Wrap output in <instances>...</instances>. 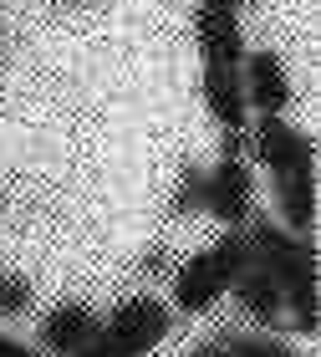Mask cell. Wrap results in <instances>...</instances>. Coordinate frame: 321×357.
I'll return each instance as SVG.
<instances>
[{
	"label": "cell",
	"mask_w": 321,
	"mask_h": 357,
	"mask_svg": "<svg viewBox=\"0 0 321 357\" xmlns=\"http://www.w3.org/2000/svg\"><path fill=\"white\" fill-rule=\"evenodd\" d=\"M276 209H281V225L291 235H311L316 225V169H301V174H276Z\"/></svg>",
	"instance_id": "8fae6325"
},
{
	"label": "cell",
	"mask_w": 321,
	"mask_h": 357,
	"mask_svg": "<svg viewBox=\"0 0 321 357\" xmlns=\"http://www.w3.org/2000/svg\"><path fill=\"white\" fill-rule=\"evenodd\" d=\"M194 357H235V347H230V337H219V342H199Z\"/></svg>",
	"instance_id": "9a60e30c"
},
{
	"label": "cell",
	"mask_w": 321,
	"mask_h": 357,
	"mask_svg": "<svg viewBox=\"0 0 321 357\" xmlns=\"http://www.w3.org/2000/svg\"><path fill=\"white\" fill-rule=\"evenodd\" d=\"M204 6H214V10H230V15H240V6H245V0H204Z\"/></svg>",
	"instance_id": "e0dca14e"
},
{
	"label": "cell",
	"mask_w": 321,
	"mask_h": 357,
	"mask_svg": "<svg viewBox=\"0 0 321 357\" xmlns=\"http://www.w3.org/2000/svg\"><path fill=\"white\" fill-rule=\"evenodd\" d=\"M31 312V281L15 271H0V317H26Z\"/></svg>",
	"instance_id": "4fadbf2b"
},
{
	"label": "cell",
	"mask_w": 321,
	"mask_h": 357,
	"mask_svg": "<svg viewBox=\"0 0 321 357\" xmlns=\"http://www.w3.org/2000/svg\"><path fill=\"white\" fill-rule=\"evenodd\" d=\"M250 261H255V255H250L245 225H240V230H224L214 245L194 250L179 271H173V312H189V317L214 312V301L230 291V281H235Z\"/></svg>",
	"instance_id": "7a4b0ae2"
},
{
	"label": "cell",
	"mask_w": 321,
	"mask_h": 357,
	"mask_svg": "<svg viewBox=\"0 0 321 357\" xmlns=\"http://www.w3.org/2000/svg\"><path fill=\"white\" fill-rule=\"evenodd\" d=\"M230 347H235V357H301L296 347H285L281 337H270V332H260V337H230Z\"/></svg>",
	"instance_id": "5bb4252c"
},
{
	"label": "cell",
	"mask_w": 321,
	"mask_h": 357,
	"mask_svg": "<svg viewBox=\"0 0 321 357\" xmlns=\"http://www.w3.org/2000/svg\"><path fill=\"white\" fill-rule=\"evenodd\" d=\"M169 327H173V312L158 296H127L112 306L107 321H97L82 357H148L169 337Z\"/></svg>",
	"instance_id": "3957f363"
},
{
	"label": "cell",
	"mask_w": 321,
	"mask_h": 357,
	"mask_svg": "<svg viewBox=\"0 0 321 357\" xmlns=\"http://www.w3.org/2000/svg\"><path fill=\"white\" fill-rule=\"evenodd\" d=\"M199 209H204V169L199 164H184L179 189H173V199H169V215L184 220V215H199Z\"/></svg>",
	"instance_id": "7c38bea8"
},
{
	"label": "cell",
	"mask_w": 321,
	"mask_h": 357,
	"mask_svg": "<svg viewBox=\"0 0 321 357\" xmlns=\"http://www.w3.org/2000/svg\"><path fill=\"white\" fill-rule=\"evenodd\" d=\"M204 107L210 118L224 128V133H240L250 128V97H245V82H240V67H204Z\"/></svg>",
	"instance_id": "30bf717a"
},
{
	"label": "cell",
	"mask_w": 321,
	"mask_h": 357,
	"mask_svg": "<svg viewBox=\"0 0 321 357\" xmlns=\"http://www.w3.org/2000/svg\"><path fill=\"white\" fill-rule=\"evenodd\" d=\"M224 296H235L240 312L255 317L260 327H281V317H285V291H281V281H276V275H270L260 261H250L245 271H240Z\"/></svg>",
	"instance_id": "9c48e42d"
},
{
	"label": "cell",
	"mask_w": 321,
	"mask_h": 357,
	"mask_svg": "<svg viewBox=\"0 0 321 357\" xmlns=\"http://www.w3.org/2000/svg\"><path fill=\"white\" fill-rule=\"evenodd\" d=\"M61 10H77V6H92V0H56Z\"/></svg>",
	"instance_id": "ac0fdd59"
},
{
	"label": "cell",
	"mask_w": 321,
	"mask_h": 357,
	"mask_svg": "<svg viewBox=\"0 0 321 357\" xmlns=\"http://www.w3.org/2000/svg\"><path fill=\"white\" fill-rule=\"evenodd\" d=\"M204 209L224 230H240L255 215V174L245 169V158H219L214 169H204Z\"/></svg>",
	"instance_id": "5b68a950"
},
{
	"label": "cell",
	"mask_w": 321,
	"mask_h": 357,
	"mask_svg": "<svg viewBox=\"0 0 321 357\" xmlns=\"http://www.w3.org/2000/svg\"><path fill=\"white\" fill-rule=\"evenodd\" d=\"M194 46H199L204 67H240V61H245L240 21L230 10H214V6H199L194 10Z\"/></svg>",
	"instance_id": "ba28073f"
},
{
	"label": "cell",
	"mask_w": 321,
	"mask_h": 357,
	"mask_svg": "<svg viewBox=\"0 0 321 357\" xmlns=\"http://www.w3.org/2000/svg\"><path fill=\"white\" fill-rule=\"evenodd\" d=\"M97 312H92L87 301H61L52 306V312L41 317V347L52 352V357H82V347L92 342V332H97Z\"/></svg>",
	"instance_id": "52a82bcc"
},
{
	"label": "cell",
	"mask_w": 321,
	"mask_h": 357,
	"mask_svg": "<svg viewBox=\"0 0 321 357\" xmlns=\"http://www.w3.org/2000/svg\"><path fill=\"white\" fill-rule=\"evenodd\" d=\"M250 149H255V164L270 169V178H276V174L316 169V143H311V133H301V128L285 123L281 112H265V118L250 128Z\"/></svg>",
	"instance_id": "277c9868"
},
{
	"label": "cell",
	"mask_w": 321,
	"mask_h": 357,
	"mask_svg": "<svg viewBox=\"0 0 321 357\" xmlns=\"http://www.w3.org/2000/svg\"><path fill=\"white\" fill-rule=\"evenodd\" d=\"M240 82H245V97H250V112H285L291 107V72L276 52H245L240 61Z\"/></svg>",
	"instance_id": "8992f818"
},
{
	"label": "cell",
	"mask_w": 321,
	"mask_h": 357,
	"mask_svg": "<svg viewBox=\"0 0 321 357\" xmlns=\"http://www.w3.org/2000/svg\"><path fill=\"white\" fill-rule=\"evenodd\" d=\"M31 357H52V352H31Z\"/></svg>",
	"instance_id": "d6986e66"
},
{
	"label": "cell",
	"mask_w": 321,
	"mask_h": 357,
	"mask_svg": "<svg viewBox=\"0 0 321 357\" xmlns=\"http://www.w3.org/2000/svg\"><path fill=\"white\" fill-rule=\"evenodd\" d=\"M245 240H250V255L281 281L285 317L296 321V332L316 337V245H311V235H291L276 220L250 215L245 220Z\"/></svg>",
	"instance_id": "6da1fadb"
},
{
	"label": "cell",
	"mask_w": 321,
	"mask_h": 357,
	"mask_svg": "<svg viewBox=\"0 0 321 357\" xmlns=\"http://www.w3.org/2000/svg\"><path fill=\"white\" fill-rule=\"evenodd\" d=\"M0 357H31V347H26V342H15V337H6V332H0Z\"/></svg>",
	"instance_id": "2e32d148"
}]
</instances>
